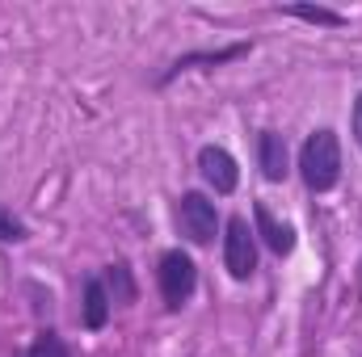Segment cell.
<instances>
[{"mask_svg": "<svg viewBox=\"0 0 362 357\" xmlns=\"http://www.w3.org/2000/svg\"><path fill=\"white\" fill-rule=\"evenodd\" d=\"M299 177L312 193H329L341 181V139L333 131H312L299 147Z\"/></svg>", "mask_w": 362, "mask_h": 357, "instance_id": "6da1fadb", "label": "cell"}, {"mask_svg": "<svg viewBox=\"0 0 362 357\" xmlns=\"http://www.w3.org/2000/svg\"><path fill=\"white\" fill-rule=\"evenodd\" d=\"M156 286H160V298H165V311H181L194 290H198V265L189 261V253L169 248L160 253V265H156Z\"/></svg>", "mask_w": 362, "mask_h": 357, "instance_id": "7a4b0ae2", "label": "cell"}, {"mask_svg": "<svg viewBox=\"0 0 362 357\" xmlns=\"http://www.w3.org/2000/svg\"><path fill=\"white\" fill-rule=\"evenodd\" d=\"M173 219H177V231L189 240V244H211L215 231H219V210L206 193L198 189H185L173 206Z\"/></svg>", "mask_w": 362, "mask_h": 357, "instance_id": "3957f363", "label": "cell"}, {"mask_svg": "<svg viewBox=\"0 0 362 357\" xmlns=\"http://www.w3.org/2000/svg\"><path fill=\"white\" fill-rule=\"evenodd\" d=\"M223 269L236 282H249L257 273V236H253L249 219H240V214H232L223 227Z\"/></svg>", "mask_w": 362, "mask_h": 357, "instance_id": "277c9868", "label": "cell"}, {"mask_svg": "<svg viewBox=\"0 0 362 357\" xmlns=\"http://www.w3.org/2000/svg\"><path fill=\"white\" fill-rule=\"evenodd\" d=\"M198 173H202V181H206L215 193H232V189L240 185V169H236L232 152L219 147V143H206V147L198 152Z\"/></svg>", "mask_w": 362, "mask_h": 357, "instance_id": "5b68a950", "label": "cell"}, {"mask_svg": "<svg viewBox=\"0 0 362 357\" xmlns=\"http://www.w3.org/2000/svg\"><path fill=\"white\" fill-rule=\"evenodd\" d=\"M240 55H249V42H232V47H219V51H189V55L173 59V63L156 76V85H169L173 76L194 72V68H219V63H232V59H240Z\"/></svg>", "mask_w": 362, "mask_h": 357, "instance_id": "8992f818", "label": "cell"}, {"mask_svg": "<svg viewBox=\"0 0 362 357\" xmlns=\"http://www.w3.org/2000/svg\"><path fill=\"white\" fill-rule=\"evenodd\" d=\"M253 236H262V244L270 248L274 257H291L295 253V227L291 223H282V219H274V210L266 202H253Z\"/></svg>", "mask_w": 362, "mask_h": 357, "instance_id": "52a82bcc", "label": "cell"}, {"mask_svg": "<svg viewBox=\"0 0 362 357\" xmlns=\"http://www.w3.org/2000/svg\"><path fill=\"white\" fill-rule=\"evenodd\" d=\"M257 169L266 181H286L291 160H286V139L278 131H262L257 135Z\"/></svg>", "mask_w": 362, "mask_h": 357, "instance_id": "ba28073f", "label": "cell"}, {"mask_svg": "<svg viewBox=\"0 0 362 357\" xmlns=\"http://www.w3.org/2000/svg\"><path fill=\"white\" fill-rule=\"evenodd\" d=\"M110 294H105V282L101 277H85V303H81V320L89 332H101L110 324Z\"/></svg>", "mask_w": 362, "mask_h": 357, "instance_id": "9c48e42d", "label": "cell"}, {"mask_svg": "<svg viewBox=\"0 0 362 357\" xmlns=\"http://www.w3.org/2000/svg\"><path fill=\"white\" fill-rule=\"evenodd\" d=\"M101 282H105V294H110V303H118V307H131V303L139 298V286H135V277H131V265H127V261H114V265H105Z\"/></svg>", "mask_w": 362, "mask_h": 357, "instance_id": "30bf717a", "label": "cell"}, {"mask_svg": "<svg viewBox=\"0 0 362 357\" xmlns=\"http://www.w3.org/2000/svg\"><path fill=\"white\" fill-rule=\"evenodd\" d=\"M25 357H72V349H68V341L59 337V332H51V328H42L34 341H30V349H25Z\"/></svg>", "mask_w": 362, "mask_h": 357, "instance_id": "8fae6325", "label": "cell"}, {"mask_svg": "<svg viewBox=\"0 0 362 357\" xmlns=\"http://www.w3.org/2000/svg\"><path fill=\"white\" fill-rule=\"evenodd\" d=\"M282 13H286V17H299V21H312V25H346V17H341V13L320 8V4H286Z\"/></svg>", "mask_w": 362, "mask_h": 357, "instance_id": "7c38bea8", "label": "cell"}, {"mask_svg": "<svg viewBox=\"0 0 362 357\" xmlns=\"http://www.w3.org/2000/svg\"><path fill=\"white\" fill-rule=\"evenodd\" d=\"M25 236H30V231H25V223H21L13 210H4V206H0V244H21Z\"/></svg>", "mask_w": 362, "mask_h": 357, "instance_id": "4fadbf2b", "label": "cell"}, {"mask_svg": "<svg viewBox=\"0 0 362 357\" xmlns=\"http://www.w3.org/2000/svg\"><path fill=\"white\" fill-rule=\"evenodd\" d=\"M350 131H354V143L362 147V92L354 97V114H350Z\"/></svg>", "mask_w": 362, "mask_h": 357, "instance_id": "5bb4252c", "label": "cell"}]
</instances>
